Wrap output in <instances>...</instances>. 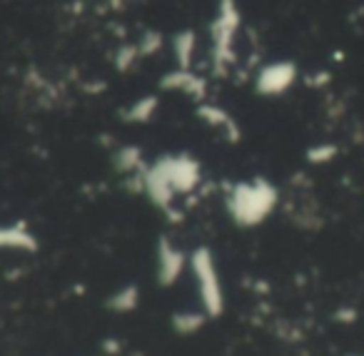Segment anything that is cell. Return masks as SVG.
I'll use <instances>...</instances> for the list:
<instances>
[{"label":"cell","instance_id":"cell-6","mask_svg":"<svg viewBox=\"0 0 364 356\" xmlns=\"http://www.w3.org/2000/svg\"><path fill=\"white\" fill-rule=\"evenodd\" d=\"M140 60H142V55H140V48H137V43H125V45L117 48L112 65H115L117 72H127V70H132V68H135Z\"/></svg>","mask_w":364,"mask_h":356},{"label":"cell","instance_id":"cell-4","mask_svg":"<svg viewBox=\"0 0 364 356\" xmlns=\"http://www.w3.org/2000/svg\"><path fill=\"white\" fill-rule=\"evenodd\" d=\"M160 85L162 90L182 92V95L193 97V100H205V95H208V80L200 72H195V68H190V70L175 68V70L165 72Z\"/></svg>","mask_w":364,"mask_h":356},{"label":"cell","instance_id":"cell-8","mask_svg":"<svg viewBox=\"0 0 364 356\" xmlns=\"http://www.w3.org/2000/svg\"><path fill=\"white\" fill-rule=\"evenodd\" d=\"M200 117H203V120H208V122H213V125L223 127V130L235 132V122L230 120V115L223 110V107H218V105H203V107H200Z\"/></svg>","mask_w":364,"mask_h":356},{"label":"cell","instance_id":"cell-2","mask_svg":"<svg viewBox=\"0 0 364 356\" xmlns=\"http://www.w3.org/2000/svg\"><path fill=\"white\" fill-rule=\"evenodd\" d=\"M297 77H299V68L294 60L264 63L257 70V75H255V90L267 97L284 95V92L297 82Z\"/></svg>","mask_w":364,"mask_h":356},{"label":"cell","instance_id":"cell-10","mask_svg":"<svg viewBox=\"0 0 364 356\" xmlns=\"http://www.w3.org/2000/svg\"><path fill=\"white\" fill-rule=\"evenodd\" d=\"M13 244H28V237L18 230H0V247H13Z\"/></svg>","mask_w":364,"mask_h":356},{"label":"cell","instance_id":"cell-1","mask_svg":"<svg viewBox=\"0 0 364 356\" xmlns=\"http://www.w3.org/2000/svg\"><path fill=\"white\" fill-rule=\"evenodd\" d=\"M242 31V11L237 0H218L210 21V70L228 75L237 63V36Z\"/></svg>","mask_w":364,"mask_h":356},{"label":"cell","instance_id":"cell-9","mask_svg":"<svg viewBox=\"0 0 364 356\" xmlns=\"http://www.w3.org/2000/svg\"><path fill=\"white\" fill-rule=\"evenodd\" d=\"M137 48H140V55L142 58L157 55V53H160V48H162V36H160V33H155V31L142 33V38L137 41Z\"/></svg>","mask_w":364,"mask_h":356},{"label":"cell","instance_id":"cell-5","mask_svg":"<svg viewBox=\"0 0 364 356\" xmlns=\"http://www.w3.org/2000/svg\"><path fill=\"white\" fill-rule=\"evenodd\" d=\"M172 58H175L177 68H195V58H198V33L193 28L175 33L172 36Z\"/></svg>","mask_w":364,"mask_h":356},{"label":"cell","instance_id":"cell-7","mask_svg":"<svg viewBox=\"0 0 364 356\" xmlns=\"http://www.w3.org/2000/svg\"><path fill=\"white\" fill-rule=\"evenodd\" d=\"M157 110V97L147 95V97H140V100L132 102V107L127 110V117L130 120H137V122H147Z\"/></svg>","mask_w":364,"mask_h":356},{"label":"cell","instance_id":"cell-3","mask_svg":"<svg viewBox=\"0 0 364 356\" xmlns=\"http://www.w3.org/2000/svg\"><path fill=\"white\" fill-rule=\"evenodd\" d=\"M272 190L267 185H250L240 187L237 195L232 197V210L237 215V220L242 222H257L267 215V210L272 207Z\"/></svg>","mask_w":364,"mask_h":356}]
</instances>
